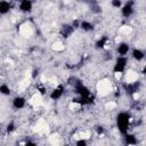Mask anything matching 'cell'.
Returning a JSON list of instances; mask_svg holds the SVG:
<instances>
[{
  "label": "cell",
  "instance_id": "cell-1",
  "mask_svg": "<svg viewBox=\"0 0 146 146\" xmlns=\"http://www.w3.org/2000/svg\"><path fill=\"white\" fill-rule=\"evenodd\" d=\"M115 121H116V127H117L119 132L123 136L124 133H127L129 131V127L131 124L132 117H131L130 113H128V112H120L116 115Z\"/></svg>",
  "mask_w": 146,
  "mask_h": 146
},
{
  "label": "cell",
  "instance_id": "cell-2",
  "mask_svg": "<svg viewBox=\"0 0 146 146\" xmlns=\"http://www.w3.org/2000/svg\"><path fill=\"white\" fill-rule=\"evenodd\" d=\"M128 57L127 56H117L113 64V73L114 74H123L128 67Z\"/></svg>",
  "mask_w": 146,
  "mask_h": 146
},
{
  "label": "cell",
  "instance_id": "cell-3",
  "mask_svg": "<svg viewBox=\"0 0 146 146\" xmlns=\"http://www.w3.org/2000/svg\"><path fill=\"white\" fill-rule=\"evenodd\" d=\"M135 9H136V7H135V1L133 0H128L127 2L122 3V6L120 8L121 15L124 18H130L135 14Z\"/></svg>",
  "mask_w": 146,
  "mask_h": 146
},
{
  "label": "cell",
  "instance_id": "cell-4",
  "mask_svg": "<svg viewBox=\"0 0 146 146\" xmlns=\"http://www.w3.org/2000/svg\"><path fill=\"white\" fill-rule=\"evenodd\" d=\"M64 92H65L64 86H63V84H58V86H56V87L49 92V98H50L51 100H58V99H60V98L63 97Z\"/></svg>",
  "mask_w": 146,
  "mask_h": 146
},
{
  "label": "cell",
  "instance_id": "cell-5",
  "mask_svg": "<svg viewBox=\"0 0 146 146\" xmlns=\"http://www.w3.org/2000/svg\"><path fill=\"white\" fill-rule=\"evenodd\" d=\"M33 7H34V3L32 0H19L18 2V9L21 13H24V14H30L33 10Z\"/></svg>",
  "mask_w": 146,
  "mask_h": 146
},
{
  "label": "cell",
  "instance_id": "cell-6",
  "mask_svg": "<svg viewBox=\"0 0 146 146\" xmlns=\"http://www.w3.org/2000/svg\"><path fill=\"white\" fill-rule=\"evenodd\" d=\"M131 47L128 42L125 41H121L116 44V54L117 56H128L130 54Z\"/></svg>",
  "mask_w": 146,
  "mask_h": 146
},
{
  "label": "cell",
  "instance_id": "cell-7",
  "mask_svg": "<svg viewBox=\"0 0 146 146\" xmlns=\"http://www.w3.org/2000/svg\"><path fill=\"white\" fill-rule=\"evenodd\" d=\"M26 103H27L26 98H25L24 96L18 95V96H15V97L13 98V100H11V106H13L15 110L19 111V110H23V108L26 106Z\"/></svg>",
  "mask_w": 146,
  "mask_h": 146
},
{
  "label": "cell",
  "instance_id": "cell-8",
  "mask_svg": "<svg viewBox=\"0 0 146 146\" xmlns=\"http://www.w3.org/2000/svg\"><path fill=\"white\" fill-rule=\"evenodd\" d=\"M74 31H75L74 26H73L72 24L66 23V24H63L62 27L59 29V34H60L62 38H64V39H68V38L74 33Z\"/></svg>",
  "mask_w": 146,
  "mask_h": 146
},
{
  "label": "cell",
  "instance_id": "cell-9",
  "mask_svg": "<svg viewBox=\"0 0 146 146\" xmlns=\"http://www.w3.org/2000/svg\"><path fill=\"white\" fill-rule=\"evenodd\" d=\"M130 54H131V57L136 60V62H141L144 60L145 58V51L140 48H133L130 50Z\"/></svg>",
  "mask_w": 146,
  "mask_h": 146
},
{
  "label": "cell",
  "instance_id": "cell-10",
  "mask_svg": "<svg viewBox=\"0 0 146 146\" xmlns=\"http://www.w3.org/2000/svg\"><path fill=\"white\" fill-rule=\"evenodd\" d=\"M11 10V3L8 0H0V15H7Z\"/></svg>",
  "mask_w": 146,
  "mask_h": 146
},
{
  "label": "cell",
  "instance_id": "cell-11",
  "mask_svg": "<svg viewBox=\"0 0 146 146\" xmlns=\"http://www.w3.org/2000/svg\"><path fill=\"white\" fill-rule=\"evenodd\" d=\"M108 42H110V39H108V36H106V35H103V36H100L97 41H96V43H95V46H96V48L97 49H105L107 46H108Z\"/></svg>",
  "mask_w": 146,
  "mask_h": 146
},
{
  "label": "cell",
  "instance_id": "cell-12",
  "mask_svg": "<svg viewBox=\"0 0 146 146\" xmlns=\"http://www.w3.org/2000/svg\"><path fill=\"white\" fill-rule=\"evenodd\" d=\"M123 140H124V144H127V145H136L138 143L136 135L130 133L129 131L123 135Z\"/></svg>",
  "mask_w": 146,
  "mask_h": 146
},
{
  "label": "cell",
  "instance_id": "cell-13",
  "mask_svg": "<svg viewBox=\"0 0 146 146\" xmlns=\"http://www.w3.org/2000/svg\"><path fill=\"white\" fill-rule=\"evenodd\" d=\"M79 27H80L82 31H84V32H90V31L94 30V24H92L91 22L87 21V19H83V21H80Z\"/></svg>",
  "mask_w": 146,
  "mask_h": 146
},
{
  "label": "cell",
  "instance_id": "cell-14",
  "mask_svg": "<svg viewBox=\"0 0 146 146\" xmlns=\"http://www.w3.org/2000/svg\"><path fill=\"white\" fill-rule=\"evenodd\" d=\"M0 94L2 96H9L11 94V88L8 83H1L0 84Z\"/></svg>",
  "mask_w": 146,
  "mask_h": 146
},
{
  "label": "cell",
  "instance_id": "cell-15",
  "mask_svg": "<svg viewBox=\"0 0 146 146\" xmlns=\"http://www.w3.org/2000/svg\"><path fill=\"white\" fill-rule=\"evenodd\" d=\"M15 130H16V124H15L14 122H9V123L6 125V132H7V133L11 135Z\"/></svg>",
  "mask_w": 146,
  "mask_h": 146
},
{
  "label": "cell",
  "instance_id": "cell-16",
  "mask_svg": "<svg viewBox=\"0 0 146 146\" xmlns=\"http://www.w3.org/2000/svg\"><path fill=\"white\" fill-rule=\"evenodd\" d=\"M87 144H88V141H87L86 137H78V139L75 140V145H78V146H86Z\"/></svg>",
  "mask_w": 146,
  "mask_h": 146
},
{
  "label": "cell",
  "instance_id": "cell-17",
  "mask_svg": "<svg viewBox=\"0 0 146 146\" xmlns=\"http://www.w3.org/2000/svg\"><path fill=\"white\" fill-rule=\"evenodd\" d=\"M36 94H39L40 96H44L47 94V88L44 86H38L36 87Z\"/></svg>",
  "mask_w": 146,
  "mask_h": 146
},
{
  "label": "cell",
  "instance_id": "cell-18",
  "mask_svg": "<svg viewBox=\"0 0 146 146\" xmlns=\"http://www.w3.org/2000/svg\"><path fill=\"white\" fill-rule=\"evenodd\" d=\"M122 0H111V5H112V7L113 8H115V9H120L121 8V6H122Z\"/></svg>",
  "mask_w": 146,
  "mask_h": 146
},
{
  "label": "cell",
  "instance_id": "cell-19",
  "mask_svg": "<svg viewBox=\"0 0 146 146\" xmlns=\"http://www.w3.org/2000/svg\"><path fill=\"white\" fill-rule=\"evenodd\" d=\"M96 132H97L98 135H104V132H105V129H104V127H102V125H98V127H96Z\"/></svg>",
  "mask_w": 146,
  "mask_h": 146
}]
</instances>
